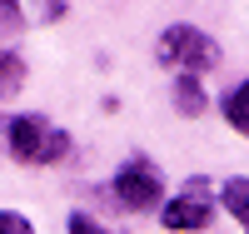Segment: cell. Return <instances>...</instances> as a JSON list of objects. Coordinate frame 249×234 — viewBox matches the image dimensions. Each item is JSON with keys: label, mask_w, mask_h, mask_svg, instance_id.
Here are the masks:
<instances>
[{"label": "cell", "mask_w": 249, "mask_h": 234, "mask_svg": "<svg viewBox=\"0 0 249 234\" xmlns=\"http://www.w3.org/2000/svg\"><path fill=\"white\" fill-rule=\"evenodd\" d=\"M5 144L20 164H60L70 155V135L55 130L45 115H15L5 125Z\"/></svg>", "instance_id": "obj_1"}, {"label": "cell", "mask_w": 249, "mask_h": 234, "mask_svg": "<svg viewBox=\"0 0 249 234\" xmlns=\"http://www.w3.org/2000/svg\"><path fill=\"white\" fill-rule=\"evenodd\" d=\"M155 55H160V65H170L179 75H204V70L219 65V45L199 25H170L160 35V50Z\"/></svg>", "instance_id": "obj_2"}, {"label": "cell", "mask_w": 249, "mask_h": 234, "mask_svg": "<svg viewBox=\"0 0 249 234\" xmlns=\"http://www.w3.org/2000/svg\"><path fill=\"white\" fill-rule=\"evenodd\" d=\"M110 195H115L120 209H130V215L155 209V204L164 199V180H160L155 160H144V155L124 160V164H120V175H115V184H110Z\"/></svg>", "instance_id": "obj_3"}, {"label": "cell", "mask_w": 249, "mask_h": 234, "mask_svg": "<svg viewBox=\"0 0 249 234\" xmlns=\"http://www.w3.org/2000/svg\"><path fill=\"white\" fill-rule=\"evenodd\" d=\"M210 219H214V189H210L204 175L184 180L179 195L160 204V224H164V229H179V234H184V229H210Z\"/></svg>", "instance_id": "obj_4"}, {"label": "cell", "mask_w": 249, "mask_h": 234, "mask_svg": "<svg viewBox=\"0 0 249 234\" xmlns=\"http://www.w3.org/2000/svg\"><path fill=\"white\" fill-rule=\"evenodd\" d=\"M219 199H224V209L244 224V234H249V180L244 175H234V180H224L219 184Z\"/></svg>", "instance_id": "obj_5"}, {"label": "cell", "mask_w": 249, "mask_h": 234, "mask_svg": "<svg viewBox=\"0 0 249 234\" xmlns=\"http://www.w3.org/2000/svg\"><path fill=\"white\" fill-rule=\"evenodd\" d=\"M219 110H224V120H230V130H239V135L249 140V80H244V85H234V90L224 95Z\"/></svg>", "instance_id": "obj_6"}, {"label": "cell", "mask_w": 249, "mask_h": 234, "mask_svg": "<svg viewBox=\"0 0 249 234\" xmlns=\"http://www.w3.org/2000/svg\"><path fill=\"white\" fill-rule=\"evenodd\" d=\"M175 105L179 115H204V90H199V75H175Z\"/></svg>", "instance_id": "obj_7"}, {"label": "cell", "mask_w": 249, "mask_h": 234, "mask_svg": "<svg viewBox=\"0 0 249 234\" xmlns=\"http://www.w3.org/2000/svg\"><path fill=\"white\" fill-rule=\"evenodd\" d=\"M20 85H25V60H20L10 45H0V100H10Z\"/></svg>", "instance_id": "obj_8"}, {"label": "cell", "mask_w": 249, "mask_h": 234, "mask_svg": "<svg viewBox=\"0 0 249 234\" xmlns=\"http://www.w3.org/2000/svg\"><path fill=\"white\" fill-rule=\"evenodd\" d=\"M0 30H25V10H20V0H0Z\"/></svg>", "instance_id": "obj_9"}, {"label": "cell", "mask_w": 249, "mask_h": 234, "mask_svg": "<svg viewBox=\"0 0 249 234\" xmlns=\"http://www.w3.org/2000/svg\"><path fill=\"white\" fill-rule=\"evenodd\" d=\"M0 234H35V224L25 215H15V209H0Z\"/></svg>", "instance_id": "obj_10"}, {"label": "cell", "mask_w": 249, "mask_h": 234, "mask_svg": "<svg viewBox=\"0 0 249 234\" xmlns=\"http://www.w3.org/2000/svg\"><path fill=\"white\" fill-rule=\"evenodd\" d=\"M70 234H115V229H105L100 219H90V215H80V209H75V215H70Z\"/></svg>", "instance_id": "obj_11"}, {"label": "cell", "mask_w": 249, "mask_h": 234, "mask_svg": "<svg viewBox=\"0 0 249 234\" xmlns=\"http://www.w3.org/2000/svg\"><path fill=\"white\" fill-rule=\"evenodd\" d=\"M60 15H65V0H45V10H40V20H45V25H55Z\"/></svg>", "instance_id": "obj_12"}]
</instances>
